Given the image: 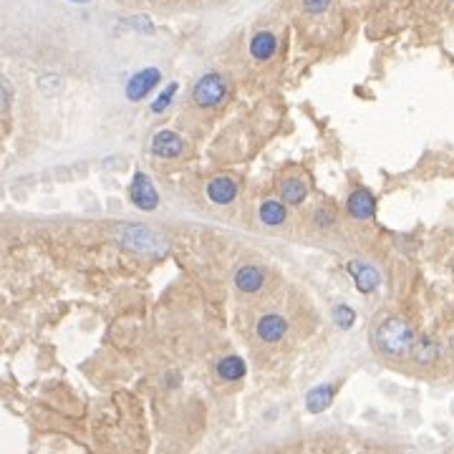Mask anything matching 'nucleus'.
<instances>
[{
    "instance_id": "f3484780",
    "label": "nucleus",
    "mask_w": 454,
    "mask_h": 454,
    "mask_svg": "<svg viewBox=\"0 0 454 454\" xmlns=\"http://www.w3.org/2000/svg\"><path fill=\"white\" fill-rule=\"evenodd\" d=\"M260 222L268 225V227H278V225H283L285 222V208L276 200L263 202V205H260Z\"/></svg>"
},
{
    "instance_id": "f257e3e1",
    "label": "nucleus",
    "mask_w": 454,
    "mask_h": 454,
    "mask_svg": "<svg viewBox=\"0 0 454 454\" xmlns=\"http://www.w3.org/2000/svg\"><path fill=\"white\" fill-rule=\"evenodd\" d=\"M414 341H416L414 328L409 326L404 318H397V316L381 321L374 331L376 351L389 358H402V356H407V353H412Z\"/></svg>"
},
{
    "instance_id": "1a4fd4ad",
    "label": "nucleus",
    "mask_w": 454,
    "mask_h": 454,
    "mask_svg": "<svg viewBox=\"0 0 454 454\" xmlns=\"http://www.w3.org/2000/svg\"><path fill=\"white\" fill-rule=\"evenodd\" d=\"M258 339L265 341V344H278V341L283 339V336L288 334V321L283 316H276V313H271V316H263L258 321Z\"/></svg>"
},
{
    "instance_id": "aec40b11",
    "label": "nucleus",
    "mask_w": 454,
    "mask_h": 454,
    "mask_svg": "<svg viewBox=\"0 0 454 454\" xmlns=\"http://www.w3.org/2000/svg\"><path fill=\"white\" fill-rule=\"evenodd\" d=\"M336 222V215L331 208H321L316 210V225L321 227V230H326V227H331V225Z\"/></svg>"
},
{
    "instance_id": "b1692460",
    "label": "nucleus",
    "mask_w": 454,
    "mask_h": 454,
    "mask_svg": "<svg viewBox=\"0 0 454 454\" xmlns=\"http://www.w3.org/2000/svg\"><path fill=\"white\" fill-rule=\"evenodd\" d=\"M452 3H454V0H452Z\"/></svg>"
},
{
    "instance_id": "20e7f679",
    "label": "nucleus",
    "mask_w": 454,
    "mask_h": 454,
    "mask_svg": "<svg viewBox=\"0 0 454 454\" xmlns=\"http://www.w3.org/2000/svg\"><path fill=\"white\" fill-rule=\"evenodd\" d=\"M129 197H132L134 205H137L139 210H144V212H149V210H154L157 205H159V195H157L154 184L142 172L134 174L132 187H129Z\"/></svg>"
},
{
    "instance_id": "6ab92c4d",
    "label": "nucleus",
    "mask_w": 454,
    "mask_h": 454,
    "mask_svg": "<svg viewBox=\"0 0 454 454\" xmlns=\"http://www.w3.org/2000/svg\"><path fill=\"white\" fill-rule=\"evenodd\" d=\"M174 93H177V84H169V86H167V91L161 93V96L157 98L154 104H152V111H154V114H161V111H164L169 104H172Z\"/></svg>"
},
{
    "instance_id": "ddd939ff",
    "label": "nucleus",
    "mask_w": 454,
    "mask_h": 454,
    "mask_svg": "<svg viewBox=\"0 0 454 454\" xmlns=\"http://www.w3.org/2000/svg\"><path fill=\"white\" fill-rule=\"evenodd\" d=\"M331 402H334V386L321 384L305 397V409H308L311 414H321V412H326V409L331 407Z\"/></svg>"
},
{
    "instance_id": "9d476101",
    "label": "nucleus",
    "mask_w": 454,
    "mask_h": 454,
    "mask_svg": "<svg viewBox=\"0 0 454 454\" xmlns=\"http://www.w3.org/2000/svg\"><path fill=\"white\" fill-rule=\"evenodd\" d=\"M208 197L215 205H230L237 197V184L230 177H215L208 182Z\"/></svg>"
},
{
    "instance_id": "f8f14e48",
    "label": "nucleus",
    "mask_w": 454,
    "mask_h": 454,
    "mask_svg": "<svg viewBox=\"0 0 454 454\" xmlns=\"http://www.w3.org/2000/svg\"><path fill=\"white\" fill-rule=\"evenodd\" d=\"M278 51V38L271 33V30H260V33L253 35V40H250V53H253V58H258V61H268V58H273Z\"/></svg>"
},
{
    "instance_id": "f03ea898",
    "label": "nucleus",
    "mask_w": 454,
    "mask_h": 454,
    "mask_svg": "<svg viewBox=\"0 0 454 454\" xmlns=\"http://www.w3.org/2000/svg\"><path fill=\"white\" fill-rule=\"evenodd\" d=\"M116 240L137 255H164L169 250V242L154 230L144 227V225H127L116 230Z\"/></svg>"
},
{
    "instance_id": "6e6552de",
    "label": "nucleus",
    "mask_w": 454,
    "mask_h": 454,
    "mask_svg": "<svg viewBox=\"0 0 454 454\" xmlns=\"http://www.w3.org/2000/svg\"><path fill=\"white\" fill-rule=\"evenodd\" d=\"M376 212V200L368 190H353L348 197V215L353 220H371Z\"/></svg>"
},
{
    "instance_id": "5701e85b",
    "label": "nucleus",
    "mask_w": 454,
    "mask_h": 454,
    "mask_svg": "<svg viewBox=\"0 0 454 454\" xmlns=\"http://www.w3.org/2000/svg\"><path fill=\"white\" fill-rule=\"evenodd\" d=\"M452 348H454V336H452Z\"/></svg>"
},
{
    "instance_id": "9b49d317",
    "label": "nucleus",
    "mask_w": 454,
    "mask_h": 454,
    "mask_svg": "<svg viewBox=\"0 0 454 454\" xmlns=\"http://www.w3.org/2000/svg\"><path fill=\"white\" fill-rule=\"evenodd\" d=\"M265 283V273L260 271L258 265H242L240 271L235 273V288L240 293H255L260 290Z\"/></svg>"
},
{
    "instance_id": "0eeeda50",
    "label": "nucleus",
    "mask_w": 454,
    "mask_h": 454,
    "mask_svg": "<svg viewBox=\"0 0 454 454\" xmlns=\"http://www.w3.org/2000/svg\"><path fill=\"white\" fill-rule=\"evenodd\" d=\"M152 154L154 157H164V159H174V157L184 154V142L177 137L174 132H157L152 139Z\"/></svg>"
},
{
    "instance_id": "dca6fc26",
    "label": "nucleus",
    "mask_w": 454,
    "mask_h": 454,
    "mask_svg": "<svg viewBox=\"0 0 454 454\" xmlns=\"http://www.w3.org/2000/svg\"><path fill=\"white\" fill-rule=\"evenodd\" d=\"M245 371H247V366H245V361H242L240 356H225V358H220V361H217V376L222 381L242 379V376H245Z\"/></svg>"
},
{
    "instance_id": "7ed1b4c3",
    "label": "nucleus",
    "mask_w": 454,
    "mask_h": 454,
    "mask_svg": "<svg viewBox=\"0 0 454 454\" xmlns=\"http://www.w3.org/2000/svg\"><path fill=\"white\" fill-rule=\"evenodd\" d=\"M227 96V81L220 74H205L197 79L195 89H192V98L200 109H212V106L222 104Z\"/></svg>"
},
{
    "instance_id": "a211bd4d",
    "label": "nucleus",
    "mask_w": 454,
    "mask_h": 454,
    "mask_svg": "<svg viewBox=\"0 0 454 454\" xmlns=\"http://www.w3.org/2000/svg\"><path fill=\"white\" fill-rule=\"evenodd\" d=\"M334 321L339 328H351L353 326V321H356V313H353V308H348V305H336Z\"/></svg>"
},
{
    "instance_id": "4be33fe9",
    "label": "nucleus",
    "mask_w": 454,
    "mask_h": 454,
    "mask_svg": "<svg viewBox=\"0 0 454 454\" xmlns=\"http://www.w3.org/2000/svg\"><path fill=\"white\" fill-rule=\"evenodd\" d=\"M74 3H89V0H74Z\"/></svg>"
},
{
    "instance_id": "2eb2a0df",
    "label": "nucleus",
    "mask_w": 454,
    "mask_h": 454,
    "mask_svg": "<svg viewBox=\"0 0 454 454\" xmlns=\"http://www.w3.org/2000/svg\"><path fill=\"white\" fill-rule=\"evenodd\" d=\"M308 195V184L298 177H288L280 182V197L285 200V205H300Z\"/></svg>"
},
{
    "instance_id": "4468645a",
    "label": "nucleus",
    "mask_w": 454,
    "mask_h": 454,
    "mask_svg": "<svg viewBox=\"0 0 454 454\" xmlns=\"http://www.w3.org/2000/svg\"><path fill=\"white\" fill-rule=\"evenodd\" d=\"M412 356L416 363L421 366H429L439 358V344L431 336H421L419 341H414V348H412Z\"/></svg>"
},
{
    "instance_id": "39448f33",
    "label": "nucleus",
    "mask_w": 454,
    "mask_h": 454,
    "mask_svg": "<svg viewBox=\"0 0 454 454\" xmlns=\"http://www.w3.org/2000/svg\"><path fill=\"white\" fill-rule=\"evenodd\" d=\"M348 273L356 283V288L361 293H374L381 283V273L376 271L374 265L366 263V260H351L348 263Z\"/></svg>"
},
{
    "instance_id": "423d86ee",
    "label": "nucleus",
    "mask_w": 454,
    "mask_h": 454,
    "mask_svg": "<svg viewBox=\"0 0 454 454\" xmlns=\"http://www.w3.org/2000/svg\"><path fill=\"white\" fill-rule=\"evenodd\" d=\"M159 71L157 69H144V71H137V74L129 79L127 84V98L129 101H142L147 93L152 91V89L159 84Z\"/></svg>"
},
{
    "instance_id": "412c9836",
    "label": "nucleus",
    "mask_w": 454,
    "mask_h": 454,
    "mask_svg": "<svg viewBox=\"0 0 454 454\" xmlns=\"http://www.w3.org/2000/svg\"><path fill=\"white\" fill-rule=\"evenodd\" d=\"M331 0H303V11L311 13V16H318V13H326Z\"/></svg>"
}]
</instances>
